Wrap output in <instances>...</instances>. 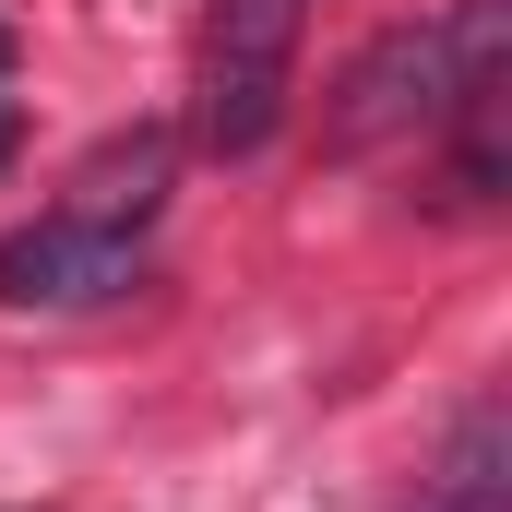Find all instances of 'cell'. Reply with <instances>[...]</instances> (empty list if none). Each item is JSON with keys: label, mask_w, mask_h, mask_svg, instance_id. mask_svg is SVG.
<instances>
[{"label": "cell", "mask_w": 512, "mask_h": 512, "mask_svg": "<svg viewBox=\"0 0 512 512\" xmlns=\"http://www.w3.org/2000/svg\"><path fill=\"white\" fill-rule=\"evenodd\" d=\"M429 512H501V405H477L465 429H453V453H441V489Z\"/></svg>", "instance_id": "4"}, {"label": "cell", "mask_w": 512, "mask_h": 512, "mask_svg": "<svg viewBox=\"0 0 512 512\" xmlns=\"http://www.w3.org/2000/svg\"><path fill=\"white\" fill-rule=\"evenodd\" d=\"M0 155H12V24H0Z\"/></svg>", "instance_id": "5"}, {"label": "cell", "mask_w": 512, "mask_h": 512, "mask_svg": "<svg viewBox=\"0 0 512 512\" xmlns=\"http://www.w3.org/2000/svg\"><path fill=\"white\" fill-rule=\"evenodd\" d=\"M512 72V0H453V12H429V24H393L370 36L358 60H346V84H334V155H382L405 131H441L477 84H501Z\"/></svg>", "instance_id": "1"}, {"label": "cell", "mask_w": 512, "mask_h": 512, "mask_svg": "<svg viewBox=\"0 0 512 512\" xmlns=\"http://www.w3.org/2000/svg\"><path fill=\"white\" fill-rule=\"evenodd\" d=\"M143 286V227L96 215H36L0 239V310H108Z\"/></svg>", "instance_id": "3"}, {"label": "cell", "mask_w": 512, "mask_h": 512, "mask_svg": "<svg viewBox=\"0 0 512 512\" xmlns=\"http://www.w3.org/2000/svg\"><path fill=\"white\" fill-rule=\"evenodd\" d=\"M298 24L310 0H215L203 60H191V143L203 155H262L286 96H298Z\"/></svg>", "instance_id": "2"}]
</instances>
